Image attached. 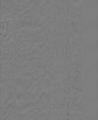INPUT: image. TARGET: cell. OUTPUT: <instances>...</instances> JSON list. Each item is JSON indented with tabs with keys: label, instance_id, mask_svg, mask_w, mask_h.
<instances>
[{
	"label": "cell",
	"instance_id": "1",
	"mask_svg": "<svg viewBox=\"0 0 98 120\" xmlns=\"http://www.w3.org/2000/svg\"><path fill=\"white\" fill-rule=\"evenodd\" d=\"M7 24L6 19L5 18L0 24V35L1 36L4 37L7 33Z\"/></svg>",
	"mask_w": 98,
	"mask_h": 120
}]
</instances>
